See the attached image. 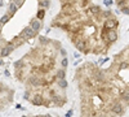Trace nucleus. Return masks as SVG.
Masks as SVG:
<instances>
[{
    "label": "nucleus",
    "instance_id": "nucleus-1",
    "mask_svg": "<svg viewBox=\"0 0 129 117\" xmlns=\"http://www.w3.org/2000/svg\"><path fill=\"white\" fill-rule=\"evenodd\" d=\"M67 52L57 39L39 37L36 44L13 65L25 86V99L35 107L62 108L67 103Z\"/></svg>",
    "mask_w": 129,
    "mask_h": 117
},
{
    "label": "nucleus",
    "instance_id": "nucleus-2",
    "mask_svg": "<svg viewBox=\"0 0 129 117\" xmlns=\"http://www.w3.org/2000/svg\"><path fill=\"white\" fill-rule=\"evenodd\" d=\"M50 26L62 30L83 55H106L119 38L112 10L87 0L63 2Z\"/></svg>",
    "mask_w": 129,
    "mask_h": 117
},
{
    "label": "nucleus",
    "instance_id": "nucleus-3",
    "mask_svg": "<svg viewBox=\"0 0 129 117\" xmlns=\"http://www.w3.org/2000/svg\"><path fill=\"white\" fill-rule=\"evenodd\" d=\"M74 79L80 96V117H120L126 107L105 72L94 62H84L75 70Z\"/></svg>",
    "mask_w": 129,
    "mask_h": 117
},
{
    "label": "nucleus",
    "instance_id": "nucleus-4",
    "mask_svg": "<svg viewBox=\"0 0 129 117\" xmlns=\"http://www.w3.org/2000/svg\"><path fill=\"white\" fill-rule=\"evenodd\" d=\"M48 2H12L0 17V59L34 40L44 25Z\"/></svg>",
    "mask_w": 129,
    "mask_h": 117
},
{
    "label": "nucleus",
    "instance_id": "nucleus-5",
    "mask_svg": "<svg viewBox=\"0 0 129 117\" xmlns=\"http://www.w3.org/2000/svg\"><path fill=\"white\" fill-rule=\"evenodd\" d=\"M106 78L116 90L120 100L129 107V44L116 54L107 68L103 69Z\"/></svg>",
    "mask_w": 129,
    "mask_h": 117
},
{
    "label": "nucleus",
    "instance_id": "nucleus-6",
    "mask_svg": "<svg viewBox=\"0 0 129 117\" xmlns=\"http://www.w3.org/2000/svg\"><path fill=\"white\" fill-rule=\"evenodd\" d=\"M14 100V89L7 83L0 82V112L7 109Z\"/></svg>",
    "mask_w": 129,
    "mask_h": 117
},
{
    "label": "nucleus",
    "instance_id": "nucleus-7",
    "mask_svg": "<svg viewBox=\"0 0 129 117\" xmlns=\"http://www.w3.org/2000/svg\"><path fill=\"white\" fill-rule=\"evenodd\" d=\"M116 7L119 8L123 13L129 14V2H116Z\"/></svg>",
    "mask_w": 129,
    "mask_h": 117
},
{
    "label": "nucleus",
    "instance_id": "nucleus-8",
    "mask_svg": "<svg viewBox=\"0 0 129 117\" xmlns=\"http://www.w3.org/2000/svg\"><path fill=\"white\" fill-rule=\"evenodd\" d=\"M23 117H54L52 114H34V116H23Z\"/></svg>",
    "mask_w": 129,
    "mask_h": 117
},
{
    "label": "nucleus",
    "instance_id": "nucleus-9",
    "mask_svg": "<svg viewBox=\"0 0 129 117\" xmlns=\"http://www.w3.org/2000/svg\"><path fill=\"white\" fill-rule=\"evenodd\" d=\"M2 5H3V3H2V2H0V7H2Z\"/></svg>",
    "mask_w": 129,
    "mask_h": 117
}]
</instances>
